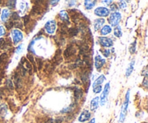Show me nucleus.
<instances>
[{"instance_id":"f257e3e1","label":"nucleus","mask_w":148,"mask_h":123,"mask_svg":"<svg viewBox=\"0 0 148 123\" xmlns=\"http://www.w3.org/2000/svg\"><path fill=\"white\" fill-rule=\"evenodd\" d=\"M130 90H128L127 92V94H126L125 101H124V104H123L122 105V107H121V111L119 117V123H124V120H125L126 114H127V107H128L129 104V100H130Z\"/></svg>"},{"instance_id":"f03ea898","label":"nucleus","mask_w":148,"mask_h":123,"mask_svg":"<svg viewBox=\"0 0 148 123\" xmlns=\"http://www.w3.org/2000/svg\"><path fill=\"white\" fill-rule=\"evenodd\" d=\"M121 19V13L117 12H113L112 14H111L110 15L109 19H108V22L111 24V26H115L118 25V24L119 23L120 20Z\"/></svg>"},{"instance_id":"7ed1b4c3","label":"nucleus","mask_w":148,"mask_h":123,"mask_svg":"<svg viewBox=\"0 0 148 123\" xmlns=\"http://www.w3.org/2000/svg\"><path fill=\"white\" fill-rule=\"evenodd\" d=\"M109 91H110V82H108V83L106 84L103 91L102 94H101V101H99V102H101V106H103L104 104L106 103L108 93H109Z\"/></svg>"},{"instance_id":"20e7f679","label":"nucleus","mask_w":148,"mask_h":123,"mask_svg":"<svg viewBox=\"0 0 148 123\" xmlns=\"http://www.w3.org/2000/svg\"><path fill=\"white\" fill-rule=\"evenodd\" d=\"M45 30L49 34H53L56 29V23L54 20H49L46 23L44 26Z\"/></svg>"},{"instance_id":"39448f33","label":"nucleus","mask_w":148,"mask_h":123,"mask_svg":"<svg viewBox=\"0 0 148 123\" xmlns=\"http://www.w3.org/2000/svg\"><path fill=\"white\" fill-rule=\"evenodd\" d=\"M12 36L13 39V43L14 44H17L19 42L23 40V35L20 30H17V29H14L12 31Z\"/></svg>"},{"instance_id":"423d86ee","label":"nucleus","mask_w":148,"mask_h":123,"mask_svg":"<svg viewBox=\"0 0 148 123\" xmlns=\"http://www.w3.org/2000/svg\"><path fill=\"white\" fill-rule=\"evenodd\" d=\"M94 12L97 16H99V17H107L109 14L110 11L106 7H99L95 9Z\"/></svg>"},{"instance_id":"0eeeda50","label":"nucleus","mask_w":148,"mask_h":123,"mask_svg":"<svg viewBox=\"0 0 148 123\" xmlns=\"http://www.w3.org/2000/svg\"><path fill=\"white\" fill-rule=\"evenodd\" d=\"M99 42L101 46L104 47H111L113 46V41L106 37H100Z\"/></svg>"},{"instance_id":"6e6552de","label":"nucleus","mask_w":148,"mask_h":123,"mask_svg":"<svg viewBox=\"0 0 148 123\" xmlns=\"http://www.w3.org/2000/svg\"><path fill=\"white\" fill-rule=\"evenodd\" d=\"M106 63V59L101 57L100 55L95 56V66L98 69H100Z\"/></svg>"},{"instance_id":"1a4fd4ad","label":"nucleus","mask_w":148,"mask_h":123,"mask_svg":"<svg viewBox=\"0 0 148 123\" xmlns=\"http://www.w3.org/2000/svg\"><path fill=\"white\" fill-rule=\"evenodd\" d=\"M91 117V114L88 110H84L81 113L80 116L79 117V121L80 122H84L85 121H88L90 120Z\"/></svg>"},{"instance_id":"9d476101","label":"nucleus","mask_w":148,"mask_h":123,"mask_svg":"<svg viewBox=\"0 0 148 123\" xmlns=\"http://www.w3.org/2000/svg\"><path fill=\"white\" fill-rule=\"evenodd\" d=\"M98 105H99V97L96 96L92 98L90 102V109L92 111H95L98 109Z\"/></svg>"},{"instance_id":"9b49d317","label":"nucleus","mask_w":148,"mask_h":123,"mask_svg":"<svg viewBox=\"0 0 148 123\" xmlns=\"http://www.w3.org/2000/svg\"><path fill=\"white\" fill-rule=\"evenodd\" d=\"M104 23H105V20L104 19L99 18L95 20V23H94V29H95V30L97 31V30H100Z\"/></svg>"},{"instance_id":"f8f14e48","label":"nucleus","mask_w":148,"mask_h":123,"mask_svg":"<svg viewBox=\"0 0 148 123\" xmlns=\"http://www.w3.org/2000/svg\"><path fill=\"white\" fill-rule=\"evenodd\" d=\"M59 18H60L62 21L69 24V15H68V13L66 12L65 10H62V11H61L60 12H59Z\"/></svg>"},{"instance_id":"ddd939ff","label":"nucleus","mask_w":148,"mask_h":123,"mask_svg":"<svg viewBox=\"0 0 148 123\" xmlns=\"http://www.w3.org/2000/svg\"><path fill=\"white\" fill-rule=\"evenodd\" d=\"M62 61V52H61L60 49H58L57 52L55 54V56L53 58V62L55 65H59L61 62Z\"/></svg>"},{"instance_id":"4468645a","label":"nucleus","mask_w":148,"mask_h":123,"mask_svg":"<svg viewBox=\"0 0 148 123\" xmlns=\"http://www.w3.org/2000/svg\"><path fill=\"white\" fill-rule=\"evenodd\" d=\"M75 52H76V50L75 49V48H74L72 46H68V47L66 49V50L64 51V55L66 57H69V56L75 54Z\"/></svg>"},{"instance_id":"2eb2a0df","label":"nucleus","mask_w":148,"mask_h":123,"mask_svg":"<svg viewBox=\"0 0 148 123\" xmlns=\"http://www.w3.org/2000/svg\"><path fill=\"white\" fill-rule=\"evenodd\" d=\"M106 80V78L103 75H101V76L98 77V78L96 79V80L93 82V85H92L93 88H95V87H97V86H99V85H101V84L104 82V80Z\"/></svg>"},{"instance_id":"dca6fc26","label":"nucleus","mask_w":148,"mask_h":123,"mask_svg":"<svg viewBox=\"0 0 148 123\" xmlns=\"http://www.w3.org/2000/svg\"><path fill=\"white\" fill-rule=\"evenodd\" d=\"M96 4V1H89V0H86L84 2V5H85V7L86 10H91L94 6Z\"/></svg>"},{"instance_id":"f3484780","label":"nucleus","mask_w":148,"mask_h":123,"mask_svg":"<svg viewBox=\"0 0 148 123\" xmlns=\"http://www.w3.org/2000/svg\"><path fill=\"white\" fill-rule=\"evenodd\" d=\"M134 61H132L130 63V65H129L128 67L127 68V70H126V75H127V77L130 76V75L132 74V72L133 69H134Z\"/></svg>"},{"instance_id":"a211bd4d","label":"nucleus","mask_w":148,"mask_h":123,"mask_svg":"<svg viewBox=\"0 0 148 123\" xmlns=\"http://www.w3.org/2000/svg\"><path fill=\"white\" fill-rule=\"evenodd\" d=\"M112 31V29L110 27L109 25H105L101 30V33L103 36H106V35L109 34L110 33H111Z\"/></svg>"},{"instance_id":"6ab92c4d","label":"nucleus","mask_w":148,"mask_h":123,"mask_svg":"<svg viewBox=\"0 0 148 123\" xmlns=\"http://www.w3.org/2000/svg\"><path fill=\"white\" fill-rule=\"evenodd\" d=\"M9 16H10V11H9V10H7V9L3 10L2 12H1V20H3V22H5L8 19Z\"/></svg>"},{"instance_id":"aec40b11","label":"nucleus","mask_w":148,"mask_h":123,"mask_svg":"<svg viewBox=\"0 0 148 123\" xmlns=\"http://www.w3.org/2000/svg\"><path fill=\"white\" fill-rule=\"evenodd\" d=\"M79 33V30L77 27H71L68 30V33L70 36H75Z\"/></svg>"},{"instance_id":"412c9836","label":"nucleus","mask_w":148,"mask_h":123,"mask_svg":"<svg viewBox=\"0 0 148 123\" xmlns=\"http://www.w3.org/2000/svg\"><path fill=\"white\" fill-rule=\"evenodd\" d=\"M63 121V117H58L56 119H49L46 123H62Z\"/></svg>"},{"instance_id":"4be33fe9","label":"nucleus","mask_w":148,"mask_h":123,"mask_svg":"<svg viewBox=\"0 0 148 123\" xmlns=\"http://www.w3.org/2000/svg\"><path fill=\"white\" fill-rule=\"evenodd\" d=\"M114 35H115L116 37L120 38L121 36H122V31H121V29L120 27V26H117L114 28Z\"/></svg>"},{"instance_id":"5701e85b","label":"nucleus","mask_w":148,"mask_h":123,"mask_svg":"<svg viewBox=\"0 0 148 123\" xmlns=\"http://www.w3.org/2000/svg\"><path fill=\"white\" fill-rule=\"evenodd\" d=\"M74 94H75V97L77 99H79L81 98V96H82V92L80 89H79L78 88H75V91H74Z\"/></svg>"},{"instance_id":"b1692460","label":"nucleus","mask_w":148,"mask_h":123,"mask_svg":"<svg viewBox=\"0 0 148 123\" xmlns=\"http://www.w3.org/2000/svg\"><path fill=\"white\" fill-rule=\"evenodd\" d=\"M40 12H41V8H40V7L36 5L33 7L32 13H33V14H40Z\"/></svg>"},{"instance_id":"393cba45","label":"nucleus","mask_w":148,"mask_h":123,"mask_svg":"<svg viewBox=\"0 0 148 123\" xmlns=\"http://www.w3.org/2000/svg\"><path fill=\"white\" fill-rule=\"evenodd\" d=\"M7 108L5 105H3L1 107V109H0V117H5L6 114H7Z\"/></svg>"},{"instance_id":"a878e982","label":"nucleus","mask_w":148,"mask_h":123,"mask_svg":"<svg viewBox=\"0 0 148 123\" xmlns=\"http://www.w3.org/2000/svg\"><path fill=\"white\" fill-rule=\"evenodd\" d=\"M136 43H137V41L135 40L134 42H133L132 43L131 46H130V53H131V54L135 53V52H136V45H137Z\"/></svg>"},{"instance_id":"bb28decb","label":"nucleus","mask_w":148,"mask_h":123,"mask_svg":"<svg viewBox=\"0 0 148 123\" xmlns=\"http://www.w3.org/2000/svg\"><path fill=\"white\" fill-rule=\"evenodd\" d=\"M7 6L10 9H14L16 6V1H7Z\"/></svg>"},{"instance_id":"cd10ccee","label":"nucleus","mask_w":148,"mask_h":123,"mask_svg":"<svg viewBox=\"0 0 148 123\" xmlns=\"http://www.w3.org/2000/svg\"><path fill=\"white\" fill-rule=\"evenodd\" d=\"M82 80H83V82H85V83L89 82V75H88V74L87 73V72H84V73L82 74Z\"/></svg>"},{"instance_id":"c85d7f7f","label":"nucleus","mask_w":148,"mask_h":123,"mask_svg":"<svg viewBox=\"0 0 148 123\" xmlns=\"http://www.w3.org/2000/svg\"><path fill=\"white\" fill-rule=\"evenodd\" d=\"M12 19L16 22L17 20H18L20 19V16H19V14L17 12H13L12 14Z\"/></svg>"},{"instance_id":"c756f323","label":"nucleus","mask_w":148,"mask_h":123,"mask_svg":"<svg viewBox=\"0 0 148 123\" xmlns=\"http://www.w3.org/2000/svg\"><path fill=\"white\" fill-rule=\"evenodd\" d=\"M6 85H7V86L9 88H10V89H13V84L11 80L7 79V81H6Z\"/></svg>"},{"instance_id":"7c9ffc66","label":"nucleus","mask_w":148,"mask_h":123,"mask_svg":"<svg viewBox=\"0 0 148 123\" xmlns=\"http://www.w3.org/2000/svg\"><path fill=\"white\" fill-rule=\"evenodd\" d=\"M101 91H102V86L101 85H99V86H97L93 88V92L95 93H99Z\"/></svg>"},{"instance_id":"2f4dec72","label":"nucleus","mask_w":148,"mask_h":123,"mask_svg":"<svg viewBox=\"0 0 148 123\" xmlns=\"http://www.w3.org/2000/svg\"><path fill=\"white\" fill-rule=\"evenodd\" d=\"M101 52L103 53V56H105L106 57H108L110 55V51L108 50V49H104V50L101 51Z\"/></svg>"},{"instance_id":"473e14b6","label":"nucleus","mask_w":148,"mask_h":123,"mask_svg":"<svg viewBox=\"0 0 148 123\" xmlns=\"http://www.w3.org/2000/svg\"><path fill=\"white\" fill-rule=\"evenodd\" d=\"M13 26H14V23H13L12 21H9L8 23H6V27H7V28L10 29L12 28Z\"/></svg>"},{"instance_id":"72a5a7b5","label":"nucleus","mask_w":148,"mask_h":123,"mask_svg":"<svg viewBox=\"0 0 148 123\" xmlns=\"http://www.w3.org/2000/svg\"><path fill=\"white\" fill-rule=\"evenodd\" d=\"M127 7V4H126V1H119V7L121 9H124Z\"/></svg>"},{"instance_id":"f704fd0d","label":"nucleus","mask_w":148,"mask_h":123,"mask_svg":"<svg viewBox=\"0 0 148 123\" xmlns=\"http://www.w3.org/2000/svg\"><path fill=\"white\" fill-rule=\"evenodd\" d=\"M5 44H6L5 40H4V38L0 39V47H1V49H3V48L4 47V46H5Z\"/></svg>"},{"instance_id":"c9c22d12","label":"nucleus","mask_w":148,"mask_h":123,"mask_svg":"<svg viewBox=\"0 0 148 123\" xmlns=\"http://www.w3.org/2000/svg\"><path fill=\"white\" fill-rule=\"evenodd\" d=\"M110 9H111V11H116V10H118V7L116 4H112L110 7Z\"/></svg>"},{"instance_id":"e433bc0d","label":"nucleus","mask_w":148,"mask_h":123,"mask_svg":"<svg viewBox=\"0 0 148 123\" xmlns=\"http://www.w3.org/2000/svg\"><path fill=\"white\" fill-rule=\"evenodd\" d=\"M38 61V69H40L42 68V66H43V61L40 59H37Z\"/></svg>"},{"instance_id":"4c0bfd02","label":"nucleus","mask_w":148,"mask_h":123,"mask_svg":"<svg viewBox=\"0 0 148 123\" xmlns=\"http://www.w3.org/2000/svg\"><path fill=\"white\" fill-rule=\"evenodd\" d=\"M7 54H5V53L2 54H1V57H0V62H1L3 60H4V59H7Z\"/></svg>"},{"instance_id":"58836bf2","label":"nucleus","mask_w":148,"mask_h":123,"mask_svg":"<svg viewBox=\"0 0 148 123\" xmlns=\"http://www.w3.org/2000/svg\"><path fill=\"white\" fill-rule=\"evenodd\" d=\"M29 20H30V17L28 15H25L24 17V24L27 25V23H28Z\"/></svg>"},{"instance_id":"ea45409f","label":"nucleus","mask_w":148,"mask_h":123,"mask_svg":"<svg viewBox=\"0 0 148 123\" xmlns=\"http://www.w3.org/2000/svg\"><path fill=\"white\" fill-rule=\"evenodd\" d=\"M4 34H5V29L2 26H0V36H3Z\"/></svg>"},{"instance_id":"a19ab883","label":"nucleus","mask_w":148,"mask_h":123,"mask_svg":"<svg viewBox=\"0 0 148 123\" xmlns=\"http://www.w3.org/2000/svg\"><path fill=\"white\" fill-rule=\"evenodd\" d=\"M143 85H144V86L147 87L148 82H147V78H145V79H144V80H143Z\"/></svg>"},{"instance_id":"79ce46f5","label":"nucleus","mask_w":148,"mask_h":123,"mask_svg":"<svg viewBox=\"0 0 148 123\" xmlns=\"http://www.w3.org/2000/svg\"><path fill=\"white\" fill-rule=\"evenodd\" d=\"M27 58H28V59H30V61H31L32 63H34V59H33V56L28 54V55H27Z\"/></svg>"},{"instance_id":"37998d69","label":"nucleus","mask_w":148,"mask_h":123,"mask_svg":"<svg viewBox=\"0 0 148 123\" xmlns=\"http://www.w3.org/2000/svg\"><path fill=\"white\" fill-rule=\"evenodd\" d=\"M49 2L51 3V5H55V4H56V3L59 2V1H50Z\"/></svg>"},{"instance_id":"c03bdc74","label":"nucleus","mask_w":148,"mask_h":123,"mask_svg":"<svg viewBox=\"0 0 148 123\" xmlns=\"http://www.w3.org/2000/svg\"><path fill=\"white\" fill-rule=\"evenodd\" d=\"M21 49H22L21 46H19L17 48V49H16V52H17V53H19V52H20V51H21Z\"/></svg>"},{"instance_id":"a18cd8bd","label":"nucleus","mask_w":148,"mask_h":123,"mask_svg":"<svg viewBox=\"0 0 148 123\" xmlns=\"http://www.w3.org/2000/svg\"><path fill=\"white\" fill-rule=\"evenodd\" d=\"M142 74H143V75H145V78H146V77H147V69H145V70L143 71V73H142Z\"/></svg>"},{"instance_id":"49530a36","label":"nucleus","mask_w":148,"mask_h":123,"mask_svg":"<svg viewBox=\"0 0 148 123\" xmlns=\"http://www.w3.org/2000/svg\"><path fill=\"white\" fill-rule=\"evenodd\" d=\"M95 119L93 118V119H92V120H91L88 123H95Z\"/></svg>"},{"instance_id":"de8ad7c7","label":"nucleus","mask_w":148,"mask_h":123,"mask_svg":"<svg viewBox=\"0 0 148 123\" xmlns=\"http://www.w3.org/2000/svg\"><path fill=\"white\" fill-rule=\"evenodd\" d=\"M103 2H105V3H107L106 4H108V5H109V4H110V3H112L113 1H103Z\"/></svg>"}]
</instances>
